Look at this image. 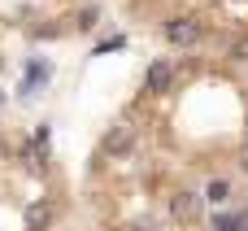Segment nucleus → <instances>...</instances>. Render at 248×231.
Returning a JSON list of instances; mask_svg holds the SVG:
<instances>
[{
    "label": "nucleus",
    "mask_w": 248,
    "mask_h": 231,
    "mask_svg": "<svg viewBox=\"0 0 248 231\" xmlns=\"http://www.w3.org/2000/svg\"><path fill=\"white\" fill-rule=\"evenodd\" d=\"M135 231H157V223H135Z\"/></svg>",
    "instance_id": "9d476101"
},
{
    "label": "nucleus",
    "mask_w": 248,
    "mask_h": 231,
    "mask_svg": "<svg viewBox=\"0 0 248 231\" xmlns=\"http://www.w3.org/2000/svg\"><path fill=\"white\" fill-rule=\"evenodd\" d=\"M170 83H174V70H170L166 61H153L148 74H144V87H148V92H170Z\"/></svg>",
    "instance_id": "20e7f679"
},
{
    "label": "nucleus",
    "mask_w": 248,
    "mask_h": 231,
    "mask_svg": "<svg viewBox=\"0 0 248 231\" xmlns=\"http://www.w3.org/2000/svg\"><path fill=\"white\" fill-rule=\"evenodd\" d=\"M78 26H96V9H83L78 13Z\"/></svg>",
    "instance_id": "6e6552de"
},
{
    "label": "nucleus",
    "mask_w": 248,
    "mask_h": 231,
    "mask_svg": "<svg viewBox=\"0 0 248 231\" xmlns=\"http://www.w3.org/2000/svg\"><path fill=\"white\" fill-rule=\"evenodd\" d=\"M135 148V131L126 127V122H118L113 131H105V153H113V157H126Z\"/></svg>",
    "instance_id": "f03ea898"
},
{
    "label": "nucleus",
    "mask_w": 248,
    "mask_h": 231,
    "mask_svg": "<svg viewBox=\"0 0 248 231\" xmlns=\"http://www.w3.org/2000/svg\"><path fill=\"white\" fill-rule=\"evenodd\" d=\"M201 35H205V26H201L196 17H174V22L166 26V39H170V44H179V48L201 44Z\"/></svg>",
    "instance_id": "f257e3e1"
},
{
    "label": "nucleus",
    "mask_w": 248,
    "mask_h": 231,
    "mask_svg": "<svg viewBox=\"0 0 248 231\" xmlns=\"http://www.w3.org/2000/svg\"><path fill=\"white\" fill-rule=\"evenodd\" d=\"M240 166H244V170H248V148H244V157H240Z\"/></svg>",
    "instance_id": "9b49d317"
},
{
    "label": "nucleus",
    "mask_w": 248,
    "mask_h": 231,
    "mask_svg": "<svg viewBox=\"0 0 248 231\" xmlns=\"http://www.w3.org/2000/svg\"><path fill=\"white\" fill-rule=\"evenodd\" d=\"M170 214H174L179 223H196V218H201V197H196V192H174V197H170Z\"/></svg>",
    "instance_id": "7ed1b4c3"
},
{
    "label": "nucleus",
    "mask_w": 248,
    "mask_h": 231,
    "mask_svg": "<svg viewBox=\"0 0 248 231\" xmlns=\"http://www.w3.org/2000/svg\"><path fill=\"white\" fill-rule=\"evenodd\" d=\"M227 192H231V183H227V179H214V183H209V192H205V197H209V201H222V197H227Z\"/></svg>",
    "instance_id": "423d86ee"
},
{
    "label": "nucleus",
    "mask_w": 248,
    "mask_h": 231,
    "mask_svg": "<svg viewBox=\"0 0 248 231\" xmlns=\"http://www.w3.org/2000/svg\"><path fill=\"white\" fill-rule=\"evenodd\" d=\"M26 223H31V227H39V223H48V210H39V205H35V210L26 214Z\"/></svg>",
    "instance_id": "0eeeda50"
},
{
    "label": "nucleus",
    "mask_w": 248,
    "mask_h": 231,
    "mask_svg": "<svg viewBox=\"0 0 248 231\" xmlns=\"http://www.w3.org/2000/svg\"><path fill=\"white\" fill-rule=\"evenodd\" d=\"M214 231H248L244 214H214Z\"/></svg>",
    "instance_id": "39448f33"
},
{
    "label": "nucleus",
    "mask_w": 248,
    "mask_h": 231,
    "mask_svg": "<svg viewBox=\"0 0 248 231\" xmlns=\"http://www.w3.org/2000/svg\"><path fill=\"white\" fill-rule=\"evenodd\" d=\"M235 57H248V39H244V44H235Z\"/></svg>",
    "instance_id": "1a4fd4ad"
}]
</instances>
